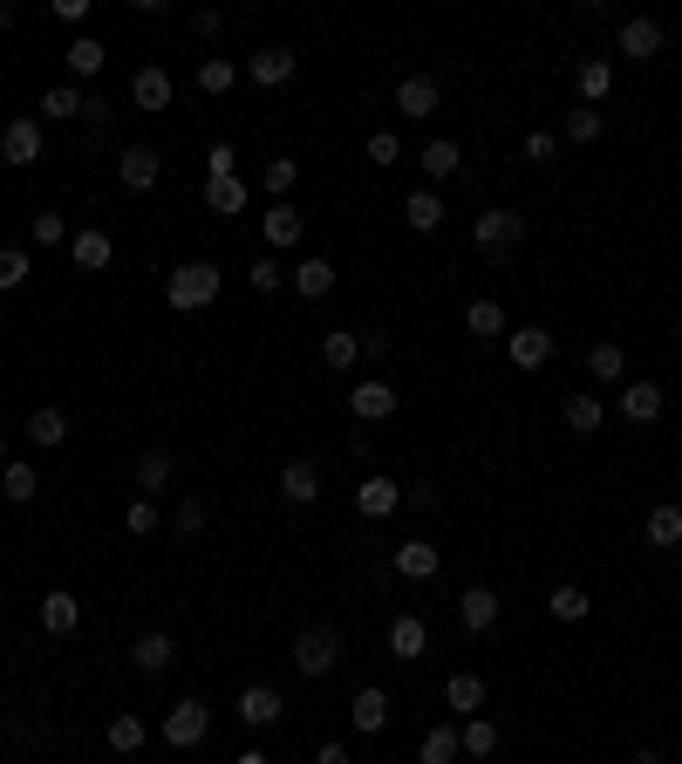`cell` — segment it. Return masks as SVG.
<instances>
[{"instance_id":"obj_1","label":"cell","mask_w":682,"mask_h":764,"mask_svg":"<svg viewBox=\"0 0 682 764\" xmlns=\"http://www.w3.org/2000/svg\"><path fill=\"white\" fill-rule=\"evenodd\" d=\"M219 287H225V273H219L212 260H185L178 273L164 280V300H171L178 315H198V308H212V300H219Z\"/></svg>"},{"instance_id":"obj_2","label":"cell","mask_w":682,"mask_h":764,"mask_svg":"<svg viewBox=\"0 0 682 764\" xmlns=\"http://www.w3.org/2000/svg\"><path fill=\"white\" fill-rule=\"evenodd\" d=\"M287 655H294V669L308 682H321V676H335V662H342V634L335 628H300Z\"/></svg>"},{"instance_id":"obj_3","label":"cell","mask_w":682,"mask_h":764,"mask_svg":"<svg viewBox=\"0 0 682 764\" xmlns=\"http://www.w3.org/2000/svg\"><path fill=\"white\" fill-rule=\"evenodd\" d=\"M471 239H478V252H492V260H498V252H512V246L525 239V219H519L512 206H492L485 219L471 225Z\"/></svg>"},{"instance_id":"obj_4","label":"cell","mask_w":682,"mask_h":764,"mask_svg":"<svg viewBox=\"0 0 682 764\" xmlns=\"http://www.w3.org/2000/svg\"><path fill=\"white\" fill-rule=\"evenodd\" d=\"M206 730H212V710L198 703V697H185V703L164 717V744H171V751H191V744H206Z\"/></svg>"},{"instance_id":"obj_5","label":"cell","mask_w":682,"mask_h":764,"mask_svg":"<svg viewBox=\"0 0 682 764\" xmlns=\"http://www.w3.org/2000/svg\"><path fill=\"white\" fill-rule=\"evenodd\" d=\"M294 69H300V56H294V48H281V41H266V48H252V56H246V75H252L260 89L294 83Z\"/></svg>"},{"instance_id":"obj_6","label":"cell","mask_w":682,"mask_h":764,"mask_svg":"<svg viewBox=\"0 0 682 764\" xmlns=\"http://www.w3.org/2000/svg\"><path fill=\"white\" fill-rule=\"evenodd\" d=\"M171 655H178L171 628H144L137 642H131V669H137V676H164V669H171Z\"/></svg>"},{"instance_id":"obj_7","label":"cell","mask_w":682,"mask_h":764,"mask_svg":"<svg viewBox=\"0 0 682 764\" xmlns=\"http://www.w3.org/2000/svg\"><path fill=\"white\" fill-rule=\"evenodd\" d=\"M662 21H655V14H635V21H621V56L628 62H655V56H662Z\"/></svg>"},{"instance_id":"obj_8","label":"cell","mask_w":682,"mask_h":764,"mask_svg":"<svg viewBox=\"0 0 682 764\" xmlns=\"http://www.w3.org/2000/svg\"><path fill=\"white\" fill-rule=\"evenodd\" d=\"M158 150H150V144H123V158H116V185L123 192H150V185H158Z\"/></svg>"},{"instance_id":"obj_9","label":"cell","mask_w":682,"mask_h":764,"mask_svg":"<svg viewBox=\"0 0 682 764\" xmlns=\"http://www.w3.org/2000/svg\"><path fill=\"white\" fill-rule=\"evenodd\" d=\"M239 724H252V730H266V724H281V690H273V682H246V690H239Z\"/></svg>"},{"instance_id":"obj_10","label":"cell","mask_w":682,"mask_h":764,"mask_svg":"<svg viewBox=\"0 0 682 764\" xmlns=\"http://www.w3.org/2000/svg\"><path fill=\"white\" fill-rule=\"evenodd\" d=\"M348 410H356V423L396 417V382H356V390H348Z\"/></svg>"},{"instance_id":"obj_11","label":"cell","mask_w":682,"mask_h":764,"mask_svg":"<svg viewBox=\"0 0 682 764\" xmlns=\"http://www.w3.org/2000/svg\"><path fill=\"white\" fill-rule=\"evenodd\" d=\"M287 280H294V294H300V300H327V294H335V280H342V273H335V260H321V252H308V260H300Z\"/></svg>"},{"instance_id":"obj_12","label":"cell","mask_w":682,"mask_h":764,"mask_svg":"<svg viewBox=\"0 0 682 764\" xmlns=\"http://www.w3.org/2000/svg\"><path fill=\"white\" fill-rule=\"evenodd\" d=\"M396 505H402V485H396V478H383V471L356 485V513H362V519H389Z\"/></svg>"},{"instance_id":"obj_13","label":"cell","mask_w":682,"mask_h":764,"mask_svg":"<svg viewBox=\"0 0 682 764\" xmlns=\"http://www.w3.org/2000/svg\"><path fill=\"white\" fill-rule=\"evenodd\" d=\"M662 410H669V390H662V382H628V390H621V417H628V423H655Z\"/></svg>"},{"instance_id":"obj_14","label":"cell","mask_w":682,"mask_h":764,"mask_svg":"<svg viewBox=\"0 0 682 764\" xmlns=\"http://www.w3.org/2000/svg\"><path fill=\"white\" fill-rule=\"evenodd\" d=\"M0 158H8V164H35L41 158V123L35 116H14L8 131H0Z\"/></svg>"},{"instance_id":"obj_15","label":"cell","mask_w":682,"mask_h":764,"mask_svg":"<svg viewBox=\"0 0 682 764\" xmlns=\"http://www.w3.org/2000/svg\"><path fill=\"white\" fill-rule=\"evenodd\" d=\"M505 355H512V369H540L553 355V328H512V335H505Z\"/></svg>"},{"instance_id":"obj_16","label":"cell","mask_w":682,"mask_h":764,"mask_svg":"<svg viewBox=\"0 0 682 764\" xmlns=\"http://www.w3.org/2000/svg\"><path fill=\"white\" fill-rule=\"evenodd\" d=\"M437 103H444V89L431 83V75H402L396 83V110L402 116H437Z\"/></svg>"},{"instance_id":"obj_17","label":"cell","mask_w":682,"mask_h":764,"mask_svg":"<svg viewBox=\"0 0 682 764\" xmlns=\"http://www.w3.org/2000/svg\"><path fill=\"white\" fill-rule=\"evenodd\" d=\"M41 628L48 634H75V628H83V601H75L69 588H48L41 594Z\"/></svg>"},{"instance_id":"obj_18","label":"cell","mask_w":682,"mask_h":764,"mask_svg":"<svg viewBox=\"0 0 682 764\" xmlns=\"http://www.w3.org/2000/svg\"><path fill=\"white\" fill-rule=\"evenodd\" d=\"M423 649H431V628H423V615H396V621H389V655H396V662H423Z\"/></svg>"},{"instance_id":"obj_19","label":"cell","mask_w":682,"mask_h":764,"mask_svg":"<svg viewBox=\"0 0 682 764\" xmlns=\"http://www.w3.org/2000/svg\"><path fill=\"white\" fill-rule=\"evenodd\" d=\"M171 478H178V457H171V451H144L137 457V498L171 492Z\"/></svg>"},{"instance_id":"obj_20","label":"cell","mask_w":682,"mask_h":764,"mask_svg":"<svg viewBox=\"0 0 682 764\" xmlns=\"http://www.w3.org/2000/svg\"><path fill=\"white\" fill-rule=\"evenodd\" d=\"M464 328L478 342H498V335H512V321H505V300H492V294H478L471 308H464Z\"/></svg>"},{"instance_id":"obj_21","label":"cell","mask_w":682,"mask_h":764,"mask_svg":"<svg viewBox=\"0 0 682 764\" xmlns=\"http://www.w3.org/2000/svg\"><path fill=\"white\" fill-rule=\"evenodd\" d=\"M281 498H287V505H314V498H321V471L308 465V457H287V471H281Z\"/></svg>"},{"instance_id":"obj_22","label":"cell","mask_w":682,"mask_h":764,"mask_svg":"<svg viewBox=\"0 0 682 764\" xmlns=\"http://www.w3.org/2000/svg\"><path fill=\"white\" fill-rule=\"evenodd\" d=\"M348 724H356L362 737H375V730H389V697H383V690H375V682H369V690H356V703H348Z\"/></svg>"},{"instance_id":"obj_23","label":"cell","mask_w":682,"mask_h":764,"mask_svg":"<svg viewBox=\"0 0 682 764\" xmlns=\"http://www.w3.org/2000/svg\"><path fill=\"white\" fill-rule=\"evenodd\" d=\"M437 567H444V553H437L431 540H402V546H396V574H402V580H431Z\"/></svg>"},{"instance_id":"obj_24","label":"cell","mask_w":682,"mask_h":764,"mask_svg":"<svg viewBox=\"0 0 682 764\" xmlns=\"http://www.w3.org/2000/svg\"><path fill=\"white\" fill-rule=\"evenodd\" d=\"M458 621H464L471 634L498 628V594H492V588H464V594H458Z\"/></svg>"},{"instance_id":"obj_25","label":"cell","mask_w":682,"mask_h":764,"mask_svg":"<svg viewBox=\"0 0 682 764\" xmlns=\"http://www.w3.org/2000/svg\"><path fill=\"white\" fill-rule=\"evenodd\" d=\"M573 89H580V103L600 110V103H608V89H615V62H600V56L580 62V69H573Z\"/></svg>"},{"instance_id":"obj_26","label":"cell","mask_w":682,"mask_h":764,"mask_svg":"<svg viewBox=\"0 0 682 764\" xmlns=\"http://www.w3.org/2000/svg\"><path fill=\"white\" fill-rule=\"evenodd\" d=\"M300 233H308V219H300V212L287 206V198H281V206H273L266 219H260V239H266V246H300Z\"/></svg>"},{"instance_id":"obj_27","label":"cell","mask_w":682,"mask_h":764,"mask_svg":"<svg viewBox=\"0 0 682 764\" xmlns=\"http://www.w3.org/2000/svg\"><path fill=\"white\" fill-rule=\"evenodd\" d=\"M28 438H35L41 451H62V444H69V410H62V403H41V410L28 417Z\"/></svg>"},{"instance_id":"obj_28","label":"cell","mask_w":682,"mask_h":764,"mask_svg":"<svg viewBox=\"0 0 682 764\" xmlns=\"http://www.w3.org/2000/svg\"><path fill=\"white\" fill-rule=\"evenodd\" d=\"M402 225H410V233H437V225H444V198L431 185L410 192V198H402Z\"/></svg>"},{"instance_id":"obj_29","label":"cell","mask_w":682,"mask_h":764,"mask_svg":"<svg viewBox=\"0 0 682 764\" xmlns=\"http://www.w3.org/2000/svg\"><path fill=\"white\" fill-rule=\"evenodd\" d=\"M458 164H464V150L450 144V137L423 144V177H431V192H437V185H450V177H458Z\"/></svg>"},{"instance_id":"obj_30","label":"cell","mask_w":682,"mask_h":764,"mask_svg":"<svg viewBox=\"0 0 682 764\" xmlns=\"http://www.w3.org/2000/svg\"><path fill=\"white\" fill-rule=\"evenodd\" d=\"M131 103H137V110H171V75H164L158 62H150V69H137Z\"/></svg>"},{"instance_id":"obj_31","label":"cell","mask_w":682,"mask_h":764,"mask_svg":"<svg viewBox=\"0 0 682 764\" xmlns=\"http://www.w3.org/2000/svg\"><path fill=\"white\" fill-rule=\"evenodd\" d=\"M206 206L219 212V219H239L246 212V177L233 171V177H206Z\"/></svg>"},{"instance_id":"obj_32","label":"cell","mask_w":682,"mask_h":764,"mask_svg":"<svg viewBox=\"0 0 682 764\" xmlns=\"http://www.w3.org/2000/svg\"><path fill=\"white\" fill-rule=\"evenodd\" d=\"M110 252H116V246H110V233H96V225L69 239V260L83 267V273H103V267H110Z\"/></svg>"},{"instance_id":"obj_33","label":"cell","mask_w":682,"mask_h":764,"mask_svg":"<svg viewBox=\"0 0 682 764\" xmlns=\"http://www.w3.org/2000/svg\"><path fill=\"white\" fill-rule=\"evenodd\" d=\"M321 362L335 369V375H348L362 362V335H348V328H335V335H321Z\"/></svg>"},{"instance_id":"obj_34","label":"cell","mask_w":682,"mask_h":764,"mask_svg":"<svg viewBox=\"0 0 682 764\" xmlns=\"http://www.w3.org/2000/svg\"><path fill=\"white\" fill-rule=\"evenodd\" d=\"M103 62H110V48L96 41V35H75L69 41V75H83V83H89V75H103Z\"/></svg>"},{"instance_id":"obj_35","label":"cell","mask_w":682,"mask_h":764,"mask_svg":"<svg viewBox=\"0 0 682 764\" xmlns=\"http://www.w3.org/2000/svg\"><path fill=\"white\" fill-rule=\"evenodd\" d=\"M0 492H8L14 505H28V498L41 492V471H35V465H21V457H8V465H0Z\"/></svg>"},{"instance_id":"obj_36","label":"cell","mask_w":682,"mask_h":764,"mask_svg":"<svg viewBox=\"0 0 682 764\" xmlns=\"http://www.w3.org/2000/svg\"><path fill=\"white\" fill-rule=\"evenodd\" d=\"M546 615H553V621H587L594 601H587V588H567V580H560V588L546 594Z\"/></svg>"},{"instance_id":"obj_37","label":"cell","mask_w":682,"mask_h":764,"mask_svg":"<svg viewBox=\"0 0 682 764\" xmlns=\"http://www.w3.org/2000/svg\"><path fill=\"white\" fill-rule=\"evenodd\" d=\"M600 423H608V410H600V396H587V390H580V396H567V430H573V438H594Z\"/></svg>"},{"instance_id":"obj_38","label":"cell","mask_w":682,"mask_h":764,"mask_svg":"<svg viewBox=\"0 0 682 764\" xmlns=\"http://www.w3.org/2000/svg\"><path fill=\"white\" fill-rule=\"evenodd\" d=\"M587 375H594V382H621V375H628L621 342H594V348H587Z\"/></svg>"},{"instance_id":"obj_39","label":"cell","mask_w":682,"mask_h":764,"mask_svg":"<svg viewBox=\"0 0 682 764\" xmlns=\"http://www.w3.org/2000/svg\"><path fill=\"white\" fill-rule=\"evenodd\" d=\"M444 703H450V710H485V676L458 669V676L444 682Z\"/></svg>"},{"instance_id":"obj_40","label":"cell","mask_w":682,"mask_h":764,"mask_svg":"<svg viewBox=\"0 0 682 764\" xmlns=\"http://www.w3.org/2000/svg\"><path fill=\"white\" fill-rule=\"evenodd\" d=\"M648 546H682V505H655L648 513Z\"/></svg>"},{"instance_id":"obj_41","label":"cell","mask_w":682,"mask_h":764,"mask_svg":"<svg viewBox=\"0 0 682 764\" xmlns=\"http://www.w3.org/2000/svg\"><path fill=\"white\" fill-rule=\"evenodd\" d=\"M83 103H89V96H83V89H75V83H55V89H48V96H41V116H55V123H69V116H83Z\"/></svg>"},{"instance_id":"obj_42","label":"cell","mask_w":682,"mask_h":764,"mask_svg":"<svg viewBox=\"0 0 682 764\" xmlns=\"http://www.w3.org/2000/svg\"><path fill=\"white\" fill-rule=\"evenodd\" d=\"M103 737H110V751L131 757V751H144V737H150V730H144V717H131V710H123V717H110V730H103Z\"/></svg>"},{"instance_id":"obj_43","label":"cell","mask_w":682,"mask_h":764,"mask_svg":"<svg viewBox=\"0 0 682 764\" xmlns=\"http://www.w3.org/2000/svg\"><path fill=\"white\" fill-rule=\"evenodd\" d=\"M458 744H464V757H492V751H498V724H492V717H471V724L458 730Z\"/></svg>"},{"instance_id":"obj_44","label":"cell","mask_w":682,"mask_h":764,"mask_svg":"<svg viewBox=\"0 0 682 764\" xmlns=\"http://www.w3.org/2000/svg\"><path fill=\"white\" fill-rule=\"evenodd\" d=\"M600 131H608V116H600L594 103H580V110H567V144H594Z\"/></svg>"},{"instance_id":"obj_45","label":"cell","mask_w":682,"mask_h":764,"mask_svg":"<svg viewBox=\"0 0 682 764\" xmlns=\"http://www.w3.org/2000/svg\"><path fill=\"white\" fill-rule=\"evenodd\" d=\"M464 744H458V730H450V724H437L431 737H423V751H417V764H450V757H458Z\"/></svg>"},{"instance_id":"obj_46","label":"cell","mask_w":682,"mask_h":764,"mask_svg":"<svg viewBox=\"0 0 682 764\" xmlns=\"http://www.w3.org/2000/svg\"><path fill=\"white\" fill-rule=\"evenodd\" d=\"M28 252H21V246H0V294H14V287H28Z\"/></svg>"},{"instance_id":"obj_47","label":"cell","mask_w":682,"mask_h":764,"mask_svg":"<svg viewBox=\"0 0 682 764\" xmlns=\"http://www.w3.org/2000/svg\"><path fill=\"white\" fill-rule=\"evenodd\" d=\"M123 526H131L137 540H150V532H158V498H131L123 505Z\"/></svg>"},{"instance_id":"obj_48","label":"cell","mask_w":682,"mask_h":764,"mask_svg":"<svg viewBox=\"0 0 682 764\" xmlns=\"http://www.w3.org/2000/svg\"><path fill=\"white\" fill-rule=\"evenodd\" d=\"M198 89H206V96H225V89H233V62H225V56L198 62Z\"/></svg>"},{"instance_id":"obj_49","label":"cell","mask_w":682,"mask_h":764,"mask_svg":"<svg viewBox=\"0 0 682 764\" xmlns=\"http://www.w3.org/2000/svg\"><path fill=\"white\" fill-rule=\"evenodd\" d=\"M294 177H300V164H294V158H273V164L260 171V185H266L273 198H287V192H294Z\"/></svg>"},{"instance_id":"obj_50","label":"cell","mask_w":682,"mask_h":764,"mask_svg":"<svg viewBox=\"0 0 682 764\" xmlns=\"http://www.w3.org/2000/svg\"><path fill=\"white\" fill-rule=\"evenodd\" d=\"M28 233H35V246H62V239H69V225H62V212H35V219H28Z\"/></svg>"},{"instance_id":"obj_51","label":"cell","mask_w":682,"mask_h":764,"mask_svg":"<svg viewBox=\"0 0 682 764\" xmlns=\"http://www.w3.org/2000/svg\"><path fill=\"white\" fill-rule=\"evenodd\" d=\"M246 280H252V294H281V280H287V273H281V260H252V267H246Z\"/></svg>"},{"instance_id":"obj_52","label":"cell","mask_w":682,"mask_h":764,"mask_svg":"<svg viewBox=\"0 0 682 764\" xmlns=\"http://www.w3.org/2000/svg\"><path fill=\"white\" fill-rule=\"evenodd\" d=\"M369 164H402V144H396V131H375V137H369Z\"/></svg>"},{"instance_id":"obj_53","label":"cell","mask_w":682,"mask_h":764,"mask_svg":"<svg viewBox=\"0 0 682 764\" xmlns=\"http://www.w3.org/2000/svg\"><path fill=\"white\" fill-rule=\"evenodd\" d=\"M525 158H533V164H553V158H560V137H553V131H533V137H525Z\"/></svg>"},{"instance_id":"obj_54","label":"cell","mask_w":682,"mask_h":764,"mask_svg":"<svg viewBox=\"0 0 682 764\" xmlns=\"http://www.w3.org/2000/svg\"><path fill=\"white\" fill-rule=\"evenodd\" d=\"M178 532H185V540L206 532V505H198V498H178Z\"/></svg>"},{"instance_id":"obj_55","label":"cell","mask_w":682,"mask_h":764,"mask_svg":"<svg viewBox=\"0 0 682 764\" xmlns=\"http://www.w3.org/2000/svg\"><path fill=\"white\" fill-rule=\"evenodd\" d=\"M233 164H239L233 144H212V150H206V177H233Z\"/></svg>"},{"instance_id":"obj_56","label":"cell","mask_w":682,"mask_h":764,"mask_svg":"<svg viewBox=\"0 0 682 764\" xmlns=\"http://www.w3.org/2000/svg\"><path fill=\"white\" fill-rule=\"evenodd\" d=\"M48 14H55V21H69V28H75V21L89 14V0H48Z\"/></svg>"},{"instance_id":"obj_57","label":"cell","mask_w":682,"mask_h":764,"mask_svg":"<svg viewBox=\"0 0 682 764\" xmlns=\"http://www.w3.org/2000/svg\"><path fill=\"white\" fill-rule=\"evenodd\" d=\"M191 28H198V35H219V28H225V14H219V8H198V14H191Z\"/></svg>"},{"instance_id":"obj_58","label":"cell","mask_w":682,"mask_h":764,"mask_svg":"<svg viewBox=\"0 0 682 764\" xmlns=\"http://www.w3.org/2000/svg\"><path fill=\"white\" fill-rule=\"evenodd\" d=\"M402 505H423V513H431V505H437V485H410V492H402Z\"/></svg>"},{"instance_id":"obj_59","label":"cell","mask_w":682,"mask_h":764,"mask_svg":"<svg viewBox=\"0 0 682 764\" xmlns=\"http://www.w3.org/2000/svg\"><path fill=\"white\" fill-rule=\"evenodd\" d=\"M314 764H356V757H348L342 744H321V751H314Z\"/></svg>"},{"instance_id":"obj_60","label":"cell","mask_w":682,"mask_h":764,"mask_svg":"<svg viewBox=\"0 0 682 764\" xmlns=\"http://www.w3.org/2000/svg\"><path fill=\"white\" fill-rule=\"evenodd\" d=\"M233 764H273V757H266V751H239Z\"/></svg>"},{"instance_id":"obj_61","label":"cell","mask_w":682,"mask_h":764,"mask_svg":"<svg viewBox=\"0 0 682 764\" xmlns=\"http://www.w3.org/2000/svg\"><path fill=\"white\" fill-rule=\"evenodd\" d=\"M14 28V8H8V0H0V35H8Z\"/></svg>"},{"instance_id":"obj_62","label":"cell","mask_w":682,"mask_h":764,"mask_svg":"<svg viewBox=\"0 0 682 764\" xmlns=\"http://www.w3.org/2000/svg\"><path fill=\"white\" fill-rule=\"evenodd\" d=\"M628 764H662V757H655V751H635V757H628Z\"/></svg>"},{"instance_id":"obj_63","label":"cell","mask_w":682,"mask_h":764,"mask_svg":"<svg viewBox=\"0 0 682 764\" xmlns=\"http://www.w3.org/2000/svg\"><path fill=\"white\" fill-rule=\"evenodd\" d=\"M0 465H8V430H0Z\"/></svg>"}]
</instances>
